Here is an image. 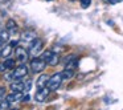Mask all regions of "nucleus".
<instances>
[{"mask_svg":"<svg viewBox=\"0 0 123 110\" xmlns=\"http://www.w3.org/2000/svg\"><path fill=\"white\" fill-rule=\"evenodd\" d=\"M6 98V88L0 86V101H3Z\"/></svg>","mask_w":123,"mask_h":110,"instance_id":"20","label":"nucleus"},{"mask_svg":"<svg viewBox=\"0 0 123 110\" xmlns=\"http://www.w3.org/2000/svg\"><path fill=\"white\" fill-rule=\"evenodd\" d=\"M52 54H53V51H45V52H43V53H41L40 57L43 60H45L46 64H48V61H49V58L52 57Z\"/></svg>","mask_w":123,"mask_h":110,"instance_id":"17","label":"nucleus"},{"mask_svg":"<svg viewBox=\"0 0 123 110\" xmlns=\"http://www.w3.org/2000/svg\"><path fill=\"white\" fill-rule=\"evenodd\" d=\"M62 81H64V78H62L61 72L54 73L53 76L49 77V81H48V85H46V86L49 88V90H50V91H54V90H57V89H60Z\"/></svg>","mask_w":123,"mask_h":110,"instance_id":"2","label":"nucleus"},{"mask_svg":"<svg viewBox=\"0 0 123 110\" xmlns=\"http://www.w3.org/2000/svg\"><path fill=\"white\" fill-rule=\"evenodd\" d=\"M48 1H52V0H48Z\"/></svg>","mask_w":123,"mask_h":110,"instance_id":"26","label":"nucleus"},{"mask_svg":"<svg viewBox=\"0 0 123 110\" xmlns=\"http://www.w3.org/2000/svg\"><path fill=\"white\" fill-rule=\"evenodd\" d=\"M6 29L8 31L11 35L16 33L17 32V24H16V21H15L13 19H8V20H7V23H6Z\"/></svg>","mask_w":123,"mask_h":110,"instance_id":"9","label":"nucleus"},{"mask_svg":"<svg viewBox=\"0 0 123 110\" xmlns=\"http://www.w3.org/2000/svg\"><path fill=\"white\" fill-rule=\"evenodd\" d=\"M43 49H44V41L41 40V39L36 37L32 43H29V49H28V52H29L31 57H37L38 54L43 52Z\"/></svg>","mask_w":123,"mask_h":110,"instance_id":"1","label":"nucleus"},{"mask_svg":"<svg viewBox=\"0 0 123 110\" xmlns=\"http://www.w3.org/2000/svg\"><path fill=\"white\" fill-rule=\"evenodd\" d=\"M49 88L48 86H45V88H41V89H37V91H36L35 94V99L37 102H44L46 101V98H48L49 96Z\"/></svg>","mask_w":123,"mask_h":110,"instance_id":"6","label":"nucleus"},{"mask_svg":"<svg viewBox=\"0 0 123 110\" xmlns=\"http://www.w3.org/2000/svg\"><path fill=\"white\" fill-rule=\"evenodd\" d=\"M12 48H13V46L11 45V44H8V45H4L3 48L0 49V57H1V58H8L9 56H11V53H12Z\"/></svg>","mask_w":123,"mask_h":110,"instance_id":"13","label":"nucleus"},{"mask_svg":"<svg viewBox=\"0 0 123 110\" xmlns=\"http://www.w3.org/2000/svg\"><path fill=\"white\" fill-rule=\"evenodd\" d=\"M15 54H16V60L19 64H25L29 58V52L23 46H17L16 51H15Z\"/></svg>","mask_w":123,"mask_h":110,"instance_id":"5","label":"nucleus"},{"mask_svg":"<svg viewBox=\"0 0 123 110\" xmlns=\"http://www.w3.org/2000/svg\"><path fill=\"white\" fill-rule=\"evenodd\" d=\"M46 68V61L41 57H33L31 61V69L33 73H41Z\"/></svg>","mask_w":123,"mask_h":110,"instance_id":"3","label":"nucleus"},{"mask_svg":"<svg viewBox=\"0 0 123 110\" xmlns=\"http://www.w3.org/2000/svg\"><path fill=\"white\" fill-rule=\"evenodd\" d=\"M29 99H31V97H29V94H27V96H23V98H21V101H23V102H29Z\"/></svg>","mask_w":123,"mask_h":110,"instance_id":"22","label":"nucleus"},{"mask_svg":"<svg viewBox=\"0 0 123 110\" xmlns=\"http://www.w3.org/2000/svg\"><path fill=\"white\" fill-rule=\"evenodd\" d=\"M21 98H23V94H21V91H12L11 94H8L7 96V101H9L11 104H13V102H17V101H21Z\"/></svg>","mask_w":123,"mask_h":110,"instance_id":"12","label":"nucleus"},{"mask_svg":"<svg viewBox=\"0 0 123 110\" xmlns=\"http://www.w3.org/2000/svg\"><path fill=\"white\" fill-rule=\"evenodd\" d=\"M70 1H74V0H70Z\"/></svg>","mask_w":123,"mask_h":110,"instance_id":"25","label":"nucleus"},{"mask_svg":"<svg viewBox=\"0 0 123 110\" xmlns=\"http://www.w3.org/2000/svg\"><path fill=\"white\" fill-rule=\"evenodd\" d=\"M9 44H11L12 46H16V45H17V41H11Z\"/></svg>","mask_w":123,"mask_h":110,"instance_id":"23","label":"nucleus"},{"mask_svg":"<svg viewBox=\"0 0 123 110\" xmlns=\"http://www.w3.org/2000/svg\"><path fill=\"white\" fill-rule=\"evenodd\" d=\"M36 37H37V35H36L33 31H25V32L21 35V40L25 41V43H32Z\"/></svg>","mask_w":123,"mask_h":110,"instance_id":"10","label":"nucleus"},{"mask_svg":"<svg viewBox=\"0 0 123 110\" xmlns=\"http://www.w3.org/2000/svg\"><path fill=\"white\" fill-rule=\"evenodd\" d=\"M15 68V60L12 58H6L1 64H0V72H4V70H8V69H13Z\"/></svg>","mask_w":123,"mask_h":110,"instance_id":"8","label":"nucleus"},{"mask_svg":"<svg viewBox=\"0 0 123 110\" xmlns=\"http://www.w3.org/2000/svg\"><path fill=\"white\" fill-rule=\"evenodd\" d=\"M58 62H60V56H58L57 53H54V52H53L52 57L49 58V61H48V65H50V66H56Z\"/></svg>","mask_w":123,"mask_h":110,"instance_id":"15","label":"nucleus"},{"mask_svg":"<svg viewBox=\"0 0 123 110\" xmlns=\"http://www.w3.org/2000/svg\"><path fill=\"white\" fill-rule=\"evenodd\" d=\"M0 1H4V3H6V1H8V0H0Z\"/></svg>","mask_w":123,"mask_h":110,"instance_id":"24","label":"nucleus"},{"mask_svg":"<svg viewBox=\"0 0 123 110\" xmlns=\"http://www.w3.org/2000/svg\"><path fill=\"white\" fill-rule=\"evenodd\" d=\"M9 36H11V33H9L7 29L0 31V40L3 41V43H7V41L9 40Z\"/></svg>","mask_w":123,"mask_h":110,"instance_id":"16","label":"nucleus"},{"mask_svg":"<svg viewBox=\"0 0 123 110\" xmlns=\"http://www.w3.org/2000/svg\"><path fill=\"white\" fill-rule=\"evenodd\" d=\"M80 4H81V7H82L83 9H86V8H89V7H90L91 0H80Z\"/></svg>","mask_w":123,"mask_h":110,"instance_id":"19","label":"nucleus"},{"mask_svg":"<svg viewBox=\"0 0 123 110\" xmlns=\"http://www.w3.org/2000/svg\"><path fill=\"white\" fill-rule=\"evenodd\" d=\"M48 81H49V76L48 74H41L40 77L37 78V81H36V86H37V89L45 88V86L48 85Z\"/></svg>","mask_w":123,"mask_h":110,"instance_id":"11","label":"nucleus"},{"mask_svg":"<svg viewBox=\"0 0 123 110\" xmlns=\"http://www.w3.org/2000/svg\"><path fill=\"white\" fill-rule=\"evenodd\" d=\"M61 74H62L64 80H70V78L74 77V69H68V68H65L61 72Z\"/></svg>","mask_w":123,"mask_h":110,"instance_id":"14","label":"nucleus"},{"mask_svg":"<svg viewBox=\"0 0 123 110\" xmlns=\"http://www.w3.org/2000/svg\"><path fill=\"white\" fill-rule=\"evenodd\" d=\"M107 4H110V6H114V4H118L120 3V1H123V0H105Z\"/></svg>","mask_w":123,"mask_h":110,"instance_id":"21","label":"nucleus"},{"mask_svg":"<svg viewBox=\"0 0 123 110\" xmlns=\"http://www.w3.org/2000/svg\"><path fill=\"white\" fill-rule=\"evenodd\" d=\"M11 90L12 91H24L25 82H23L21 80H15L13 82H11Z\"/></svg>","mask_w":123,"mask_h":110,"instance_id":"7","label":"nucleus"},{"mask_svg":"<svg viewBox=\"0 0 123 110\" xmlns=\"http://www.w3.org/2000/svg\"><path fill=\"white\" fill-rule=\"evenodd\" d=\"M12 76H13V80H23L28 76V66L25 64H20V66L12 70Z\"/></svg>","mask_w":123,"mask_h":110,"instance_id":"4","label":"nucleus"},{"mask_svg":"<svg viewBox=\"0 0 123 110\" xmlns=\"http://www.w3.org/2000/svg\"><path fill=\"white\" fill-rule=\"evenodd\" d=\"M11 107V102L7 101V99H3L0 101V109H9Z\"/></svg>","mask_w":123,"mask_h":110,"instance_id":"18","label":"nucleus"}]
</instances>
